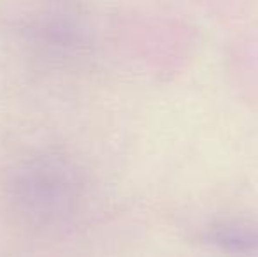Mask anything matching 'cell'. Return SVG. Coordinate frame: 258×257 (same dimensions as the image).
I'll return each mask as SVG.
<instances>
[{"instance_id": "6da1fadb", "label": "cell", "mask_w": 258, "mask_h": 257, "mask_svg": "<svg viewBox=\"0 0 258 257\" xmlns=\"http://www.w3.org/2000/svg\"><path fill=\"white\" fill-rule=\"evenodd\" d=\"M211 241L228 252L251 254L258 252V226L249 224H228L211 233Z\"/></svg>"}]
</instances>
